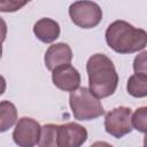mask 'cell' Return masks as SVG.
Listing matches in <instances>:
<instances>
[{
    "label": "cell",
    "mask_w": 147,
    "mask_h": 147,
    "mask_svg": "<svg viewBox=\"0 0 147 147\" xmlns=\"http://www.w3.org/2000/svg\"><path fill=\"white\" fill-rule=\"evenodd\" d=\"M0 119H1V124H0V131L5 132L7 131L9 127H11L16 119H17V110L16 107L7 100L1 101L0 103Z\"/></svg>",
    "instance_id": "7c38bea8"
},
{
    "label": "cell",
    "mask_w": 147,
    "mask_h": 147,
    "mask_svg": "<svg viewBox=\"0 0 147 147\" xmlns=\"http://www.w3.org/2000/svg\"><path fill=\"white\" fill-rule=\"evenodd\" d=\"M69 15L74 24L83 29L95 28L102 20V10L93 1H76L71 3Z\"/></svg>",
    "instance_id": "277c9868"
},
{
    "label": "cell",
    "mask_w": 147,
    "mask_h": 147,
    "mask_svg": "<svg viewBox=\"0 0 147 147\" xmlns=\"http://www.w3.org/2000/svg\"><path fill=\"white\" fill-rule=\"evenodd\" d=\"M132 110L129 107H117L106 114L105 130L114 138H122L132 131Z\"/></svg>",
    "instance_id": "5b68a950"
},
{
    "label": "cell",
    "mask_w": 147,
    "mask_h": 147,
    "mask_svg": "<svg viewBox=\"0 0 147 147\" xmlns=\"http://www.w3.org/2000/svg\"><path fill=\"white\" fill-rule=\"evenodd\" d=\"M87 140L86 129L74 122L59 125L57 142L59 147H82Z\"/></svg>",
    "instance_id": "52a82bcc"
},
{
    "label": "cell",
    "mask_w": 147,
    "mask_h": 147,
    "mask_svg": "<svg viewBox=\"0 0 147 147\" xmlns=\"http://www.w3.org/2000/svg\"><path fill=\"white\" fill-rule=\"evenodd\" d=\"M144 147H147V133L144 137Z\"/></svg>",
    "instance_id": "e0dca14e"
},
{
    "label": "cell",
    "mask_w": 147,
    "mask_h": 147,
    "mask_svg": "<svg viewBox=\"0 0 147 147\" xmlns=\"http://www.w3.org/2000/svg\"><path fill=\"white\" fill-rule=\"evenodd\" d=\"M105 37L107 45L118 54L136 53L147 46V32L123 20L110 23Z\"/></svg>",
    "instance_id": "7a4b0ae2"
},
{
    "label": "cell",
    "mask_w": 147,
    "mask_h": 147,
    "mask_svg": "<svg viewBox=\"0 0 147 147\" xmlns=\"http://www.w3.org/2000/svg\"><path fill=\"white\" fill-rule=\"evenodd\" d=\"M72 60V52L68 44L65 42H57L48 47L45 53V65L52 72L64 64H70Z\"/></svg>",
    "instance_id": "9c48e42d"
},
{
    "label": "cell",
    "mask_w": 147,
    "mask_h": 147,
    "mask_svg": "<svg viewBox=\"0 0 147 147\" xmlns=\"http://www.w3.org/2000/svg\"><path fill=\"white\" fill-rule=\"evenodd\" d=\"M41 126L31 117H22L13 131V140L18 147H34L40 139Z\"/></svg>",
    "instance_id": "8992f818"
},
{
    "label": "cell",
    "mask_w": 147,
    "mask_h": 147,
    "mask_svg": "<svg viewBox=\"0 0 147 147\" xmlns=\"http://www.w3.org/2000/svg\"><path fill=\"white\" fill-rule=\"evenodd\" d=\"M57 129L56 124H46L41 127V134L38 142L39 147H59L57 142Z\"/></svg>",
    "instance_id": "4fadbf2b"
},
{
    "label": "cell",
    "mask_w": 147,
    "mask_h": 147,
    "mask_svg": "<svg viewBox=\"0 0 147 147\" xmlns=\"http://www.w3.org/2000/svg\"><path fill=\"white\" fill-rule=\"evenodd\" d=\"M126 90L133 98H145L147 96V76L142 74H134L130 76Z\"/></svg>",
    "instance_id": "8fae6325"
},
{
    "label": "cell",
    "mask_w": 147,
    "mask_h": 147,
    "mask_svg": "<svg viewBox=\"0 0 147 147\" xmlns=\"http://www.w3.org/2000/svg\"><path fill=\"white\" fill-rule=\"evenodd\" d=\"M133 70L136 74L147 76V51L139 53L133 60Z\"/></svg>",
    "instance_id": "9a60e30c"
},
{
    "label": "cell",
    "mask_w": 147,
    "mask_h": 147,
    "mask_svg": "<svg viewBox=\"0 0 147 147\" xmlns=\"http://www.w3.org/2000/svg\"><path fill=\"white\" fill-rule=\"evenodd\" d=\"M90 147H113L110 144L106 142V141H95L94 144H92Z\"/></svg>",
    "instance_id": "2e32d148"
},
{
    "label": "cell",
    "mask_w": 147,
    "mask_h": 147,
    "mask_svg": "<svg viewBox=\"0 0 147 147\" xmlns=\"http://www.w3.org/2000/svg\"><path fill=\"white\" fill-rule=\"evenodd\" d=\"M53 84L64 91V92H75L79 88L80 85V74L71 64H64L56 68L52 74Z\"/></svg>",
    "instance_id": "ba28073f"
},
{
    "label": "cell",
    "mask_w": 147,
    "mask_h": 147,
    "mask_svg": "<svg viewBox=\"0 0 147 147\" xmlns=\"http://www.w3.org/2000/svg\"><path fill=\"white\" fill-rule=\"evenodd\" d=\"M33 33L40 41L49 44L60 37V25L56 21L44 17L37 21L33 25Z\"/></svg>",
    "instance_id": "30bf717a"
},
{
    "label": "cell",
    "mask_w": 147,
    "mask_h": 147,
    "mask_svg": "<svg viewBox=\"0 0 147 147\" xmlns=\"http://www.w3.org/2000/svg\"><path fill=\"white\" fill-rule=\"evenodd\" d=\"M132 126L142 133H147V106L137 108L132 115Z\"/></svg>",
    "instance_id": "5bb4252c"
},
{
    "label": "cell",
    "mask_w": 147,
    "mask_h": 147,
    "mask_svg": "<svg viewBox=\"0 0 147 147\" xmlns=\"http://www.w3.org/2000/svg\"><path fill=\"white\" fill-rule=\"evenodd\" d=\"M69 105L75 119L91 121L105 114L99 98L87 87H79L69 95Z\"/></svg>",
    "instance_id": "3957f363"
},
{
    "label": "cell",
    "mask_w": 147,
    "mask_h": 147,
    "mask_svg": "<svg viewBox=\"0 0 147 147\" xmlns=\"http://www.w3.org/2000/svg\"><path fill=\"white\" fill-rule=\"evenodd\" d=\"M90 91L99 99L107 98L117 88L118 74L113 61L105 54L92 55L86 63Z\"/></svg>",
    "instance_id": "6da1fadb"
}]
</instances>
